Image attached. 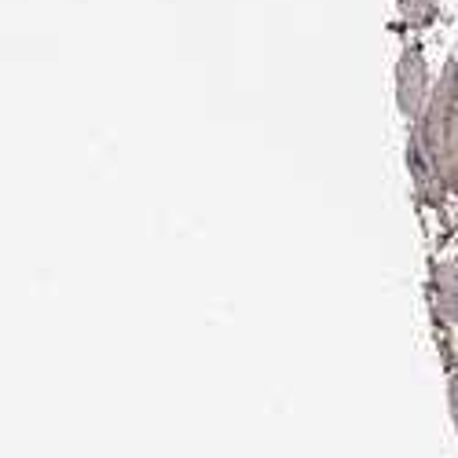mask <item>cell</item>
I'll list each match as a JSON object with an SVG mask.
<instances>
[{
	"mask_svg": "<svg viewBox=\"0 0 458 458\" xmlns=\"http://www.w3.org/2000/svg\"><path fill=\"white\" fill-rule=\"evenodd\" d=\"M433 96V73L426 63L422 45H403L396 59V110L403 114V122L414 125L426 114V103Z\"/></svg>",
	"mask_w": 458,
	"mask_h": 458,
	"instance_id": "1",
	"label": "cell"
},
{
	"mask_svg": "<svg viewBox=\"0 0 458 458\" xmlns=\"http://www.w3.org/2000/svg\"><path fill=\"white\" fill-rule=\"evenodd\" d=\"M429 304L444 327H458V257H440L429 264Z\"/></svg>",
	"mask_w": 458,
	"mask_h": 458,
	"instance_id": "2",
	"label": "cell"
},
{
	"mask_svg": "<svg viewBox=\"0 0 458 458\" xmlns=\"http://www.w3.org/2000/svg\"><path fill=\"white\" fill-rule=\"evenodd\" d=\"M396 12L407 30H426L440 12V0H396Z\"/></svg>",
	"mask_w": 458,
	"mask_h": 458,
	"instance_id": "3",
	"label": "cell"
},
{
	"mask_svg": "<svg viewBox=\"0 0 458 458\" xmlns=\"http://www.w3.org/2000/svg\"><path fill=\"white\" fill-rule=\"evenodd\" d=\"M447 407H451V422L458 433V367L447 370Z\"/></svg>",
	"mask_w": 458,
	"mask_h": 458,
	"instance_id": "4",
	"label": "cell"
},
{
	"mask_svg": "<svg viewBox=\"0 0 458 458\" xmlns=\"http://www.w3.org/2000/svg\"><path fill=\"white\" fill-rule=\"evenodd\" d=\"M454 257H458V253H454Z\"/></svg>",
	"mask_w": 458,
	"mask_h": 458,
	"instance_id": "5",
	"label": "cell"
},
{
	"mask_svg": "<svg viewBox=\"0 0 458 458\" xmlns=\"http://www.w3.org/2000/svg\"><path fill=\"white\" fill-rule=\"evenodd\" d=\"M454 224H458V220H454Z\"/></svg>",
	"mask_w": 458,
	"mask_h": 458,
	"instance_id": "6",
	"label": "cell"
}]
</instances>
